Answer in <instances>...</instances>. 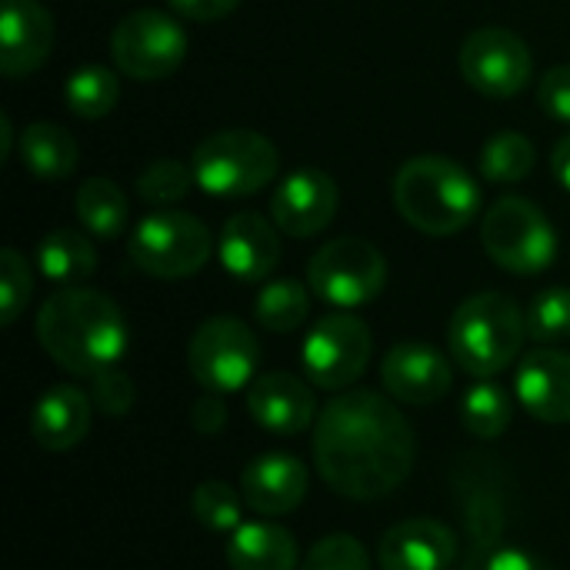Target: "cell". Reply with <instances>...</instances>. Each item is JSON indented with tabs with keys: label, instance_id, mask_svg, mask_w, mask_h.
Returning <instances> with one entry per match:
<instances>
[{
	"label": "cell",
	"instance_id": "1",
	"mask_svg": "<svg viewBox=\"0 0 570 570\" xmlns=\"http://www.w3.org/2000/svg\"><path fill=\"white\" fill-rule=\"evenodd\" d=\"M417 458V438L394 401L374 391H344L314 428V464L347 501H377L397 491Z\"/></svg>",
	"mask_w": 570,
	"mask_h": 570
},
{
	"label": "cell",
	"instance_id": "2",
	"mask_svg": "<svg viewBox=\"0 0 570 570\" xmlns=\"http://www.w3.org/2000/svg\"><path fill=\"white\" fill-rule=\"evenodd\" d=\"M37 341L67 374L97 377L124 361L130 327L124 311L107 294L77 284L43 301L37 314Z\"/></svg>",
	"mask_w": 570,
	"mask_h": 570
},
{
	"label": "cell",
	"instance_id": "3",
	"mask_svg": "<svg viewBox=\"0 0 570 570\" xmlns=\"http://www.w3.org/2000/svg\"><path fill=\"white\" fill-rule=\"evenodd\" d=\"M397 214L431 237H448L464 230L481 214L478 180L451 157H414L394 177Z\"/></svg>",
	"mask_w": 570,
	"mask_h": 570
},
{
	"label": "cell",
	"instance_id": "4",
	"mask_svg": "<svg viewBox=\"0 0 570 570\" xmlns=\"http://www.w3.org/2000/svg\"><path fill=\"white\" fill-rule=\"evenodd\" d=\"M528 337V317L521 307L498 291L468 297L448 327L451 357L471 377H494L518 361Z\"/></svg>",
	"mask_w": 570,
	"mask_h": 570
},
{
	"label": "cell",
	"instance_id": "5",
	"mask_svg": "<svg viewBox=\"0 0 570 570\" xmlns=\"http://www.w3.org/2000/svg\"><path fill=\"white\" fill-rule=\"evenodd\" d=\"M194 180L210 197H250L261 194L281 167L277 147L247 127L217 130L204 137L190 157Z\"/></svg>",
	"mask_w": 570,
	"mask_h": 570
},
{
	"label": "cell",
	"instance_id": "6",
	"mask_svg": "<svg viewBox=\"0 0 570 570\" xmlns=\"http://www.w3.org/2000/svg\"><path fill=\"white\" fill-rule=\"evenodd\" d=\"M488 257L511 274H541L558 257V230L544 210L524 197H501L481 224Z\"/></svg>",
	"mask_w": 570,
	"mask_h": 570
},
{
	"label": "cell",
	"instance_id": "7",
	"mask_svg": "<svg viewBox=\"0 0 570 570\" xmlns=\"http://www.w3.org/2000/svg\"><path fill=\"white\" fill-rule=\"evenodd\" d=\"M127 254L137 271L160 281H180L197 274L210 261L214 240L197 217L184 210H157L134 227Z\"/></svg>",
	"mask_w": 570,
	"mask_h": 570
},
{
	"label": "cell",
	"instance_id": "8",
	"mask_svg": "<svg viewBox=\"0 0 570 570\" xmlns=\"http://www.w3.org/2000/svg\"><path fill=\"white\" fill-rule=\"evenodd\" d=\"M307 284L324 304L354 311L381 297L387 284V261L361 237H337L311 257Z\"/></svg>",
	"mask_w": 570,
	"mask_h": 570
},
{
	"label": "cell",
	"instance_id": "9",
	"mask_svg": "<svg viewBox=\"0 0 570 570\" xmlns=\"http://www.w3.org/2000/svg\"><path fill=\"white\" fill-rule=\"evenodd\" d=\"M261 344L254 331L237 317L204 321L187 344V367L204 391L234 394L254 384Z\"/></svg>",
	"mask_w": 570,
	"mask_h": 570
},
{
	"label": "cell",
	"instance_id": "10",
	"mask_svg": "<svg viewBox=\"0 0 570 570\" xmlns=\"http://www.w3.org/2000/svg\"><path fill=\"white\" fill-rule=\"evenodd\" d=\"M374 337L367 324L354 314H327L321 317L301 347L304 374L321 391H347L371 361Z\"/></svg>",
	"mask_w": 570,
	"mask_h": 570
},
{
	"label": "cell",
	"instance_id": "11",
	"mask_svg": "<svg viewBox=\"0 0 570 570\" xmlns=\"http://www.w3.org/2000/svg\"><path fill=\"white\" fill-rule=\"evenodd\" d=\"M184 27L160 10H134L110 33L114 63L134 80H164L187 57Z\"/></svg>",
	"mask_w": 570,
	"mask_h": 570
},
{
	"label": "cell",
	"instance_id": "12",
	"mask_svg": "<svg viewBox=\"0 0 570 570\" xmlns=\"http://www.w3.org/2000/svg\"><path fill=\"white\" fill-rule=\"evenodd\" d=\"M531 47L508 27H481L461 47V73L484 97H514L531 83Z\"/></svg>",
	"mask_w": 570,
	"mask_h": 570
},
{
	"label": "cell",
	"instance_id": "13",
	"mask_svg": "<svg viewBox=\"0 0 570 570\" xmlns=\"http://www.w3.org/2000/svg\"><path fill=\"white\" fill-rule=\"evenodd\" d=\"M341 204V190L331 174L304 167L281 180V187L271 194V220L287 237H314L321 234Z\"/></svg>",
	"mask_w": 570,
	"mask_h": 570
},
{
	"label": "cell",
	"instance_id": "14",
	"mask_svg": "<svg viewBox=\"0 0 570 570\" xmlns=\"http://www.w3.org/2000/svg\"><path fill=\"white\" fill-rule=\"evenodd\" d=\"M381 384L394 401L411 407H428L451 394L454 374H451V361L438 347L407 341L391 347L387 357L381 361Z\"/></svg>",
	"mask_w": 570,
	"mask_h": 570
},
{
	"label": "cell",
	"instance_id": "15",
	"mask_svg": "<svg viewBox=\"0 0 570 570\" xmlns=\"http://www.w3.org/2000/svg\"><path fill=\"white\" fill-rule=\"evenodd\" d=\"M217 257H220V267L237 281H247V284L267 281L281 261L277 224L257 210L234 214L217 237Z\"/></svg>",
	"mask_w": 570,
	"mask_h": 570
},
{
	"label": "cell",
	"instance_id": "16",
	"mask_svg": "<svg viewBox=\"0 0 570 570\" xmlns=\"http://www.w3.org/2000/svg\"><path fill=\"white\" fill-rule=\"evenodd\" d=\"M247 411L254 424H261L264 431L291 438V434H304L314 424L317 401L311 384H304L301 377L287 371H271L247 387Z\"/></svg>",
	"mask_w": 570,
	"mask_h": 570
},
{
	"label": "cell",
	"instance_id": "17",
	"mask_svg": "<svg viewBox=\"0 0 570 570\" xmlns=\"http://www.w3.org/2000/svg\"><path fill=\"white\" fill-rule=\"evenodd\" d=\"M311 474L291 454H261L240 474V498L261 518H284L301 508Z\"/></svg>",
	"mask_w": 570,
	"mask_h": 570
},
{
	"label": "cell",
	"instance_id": "18",
	"mask_svg": "<svg viewBox=\"0 0 570 570\" xmlns=\"http://www.w3.org/2000/svg\"><path fill=\"white\" fill-rule=\"evenodd\" d=\"M458 558V538L444 521L411 518L391 528L377 544L381 570H448Z\"/></svg>",
	"mask_w": 570,
	"mask_h": 570
},
{
	"label": "cell",
	"instance_id": "19",
	"mask_svg": "<svg viewBox=\"0 0 570 570\" xmlns=\"http://www.w3.org/2000/svg\"><path fill=\"white\" fill-rule=\"evenodd\" d=\"M521 407L544 424H570V354L541 347L531 351L514 377Z\"/></svg>",
	"mask_w": 570,
	"mask_h": 570
},
{
	"label": "cell",
	"instance_id": "20",
	"mask_svg": "<svg viewBox=\"0 0 570 570\" xmlns=\"http://www.w3.org/2000/svg\"><path fill=\"white\" fill-rule=\"evenodd\" d=\"M53 17L37 0H3L0 70L7 77L33 73L53 50Z\"/></svg>",
	"mask_w": 570,
	"mask_h": 570
},
{
	"label": "cell",
	"instance_id": "21",
	"mask_svg": "<svg viewBox=\"0 0 570 570\" xmlns=\"http://www.w3.org/2000/svg\"><path fill=\"white\" fill-rule=\"evenodd\" d=\"M90 417H94V401L73 387V384H53L30 414V434L37 441V448L63 454L73 451L87 431H90Z\"/></svg>",
	"mask_w": 570,
	"mask_h": 570
},
{
	"label": "cell",
	"instance_id": "22",
	"mask_svg": "<svg viewBox=\"0 0 570 570\" xmlns=\"http://www.w3.org/2000/svg\"><path fill=\"white\" fill-rule=\"evenodd\" d=\"M230 570H297V541L271 521H247L230 534Z\"/></svg>",
	"mask_w": 570,
	"mask_h": 570
},
{
	"label": "cell",
	"instance_id": "23",
	"mask_svg": "<svg viewBox=\"0 0 570 570\" xmlns=\"http://www.w3.org/2000/svg\"><path fill=\"white\" fill-rule=\"evenodd\" d=\"M23 167L40 180H63L77 167V140L57 124H30L17 137Z\"/></svg>",
	"mask_w": 570,
	"mask_h": 570
},
{
	"label": "cell",
	"instance_id": "24",
	"mask_svg": "<svg viewBox=\"0 0 570 570\" xmlns=\"http://www.w3.org/2000/svg\"><path fill=\"white\" fill-rule=\"evenodd\" d=\"M37 267L47 281L77 287L97 271V250L80 230H53L37 244Z\"/></svg>",
	"mask_w": 570,
	"mask_h": 570
},
{
	"label": "cell",
	"instance_id": "25",
	"mask_svg": "<svg viewBox=\"0 0 570 570\" xmlns=\"http://www.w3.org/2000/svg\"><path fill=\"white\" fill-rule=\"evenodd\" d=\"M73 210H77L80 224L87 227V234H94L97 240L120 237L130 220L127 194L114 180H104V177H90L80 184V190L73 197Z\"/></svg>",
	"mask_w": 570,
	"mask_h": 570
},
{
	"label": "cell",
	"instance_id": "26",
	"mask_svg": "<svg viewBox=\"0 0 570 570\" xmlns=\"http://www.w3.org/2000/svg\"><path fill=\"white\" fill-rule=\"evenodd\" d=\"M511 417H514L511 394L501 384H494L491 377L478 381L461 397V424H464L468 434H474L481 441L501 438L511 428Z\"/></svg>",
	"mask_w": 570,
	"mask_h": 570
},
{
	"label": "cell",
	"instance_id": "27",
	"mask_svg": "<svg viewBox=\"0 0 570 570\" xmlns=\"http://www.w3.org/2000/svg\"><path fill=\"white\" fill-rule=\"evenodd\" d=\"M538 150L534 144L518 130H498L484 140L478 167L491 184H518L534 170Z\"/></svg>",
	"mask_w": 570,
	"mask_h": 570
},
{
	"label": "cell",
	"instance_id": "28",
	"mask_svg": "<svg viewBox=\"0 0 570 570\" xmlns=\"http://www.w3.org/2000/svg\"><path fill=\"white\" fill-rule=\"evenodd\" d=\"M117 97H120V83L117 77L107 70V67H80L67 77L63 83V100L67 107L83 117V120H100L107 117L114 107H117Z\"/></svg>",
	"mask_w": 570,
	"mask_h": 570
},
{
	"label": "cell",
	"instance_id": "29",
	"mask_svg": "<svg viewBox=\"0 0 570 570\" xmlns=\"http://www.w3.org/2000/svg\"><path fill=\"white\" fill-rule=\"evenodd\" d=\"M261 327L274 334H294L311 314V294L301 281H271L254 304Z\"/></svg>",
	"mask_w": 570,
	"mask_h": 570
},
{
	"label": "cell",
	"instance_id": "30",
	"mask_svg": "<svg viewBox=\"0 0 570 570\" xmlns=\"http://www.w3.org/2000/svg\"><path fill=\"white\" fill-rule=\"evenodd\" d=\"M240 508H244L240 491H234L224 481H204V484H197V491L190 498V511H194L197 524L214 534H234L240 528Z\"/></svg>",
	"mask_w": 570,
	"mask_h": 570
},
{
	"label": "cell",
	"instance_id": "31",
	"mask_svg": "<svg viewBox=\"0 0 570 570\" xmlns=\"http://www.w3.org/2000/svg\"><path fill=\"white\" fill-rule=\"evenodd\" d=\"M194 180V167L190 164H180L174 157H160L154 164H147L137 177V194L140 200L154 204V207H164V204H177L187 197Z\"/></svg>",
	"mask_w": 570,
	"mask_h": 570
},
{
	"label": "cell",
	"instance_id": "32",
	"mask_svg": "<svg viewBox=\"0 0 570 570\" xmlns=\"http://www.w3.org/2000/svg\"><path fill=\"white\" fill-rule=\"evenodd\" d=\"M528 337L538 344H558L570 337V287H548L528 307Z\"/></svg>",
	"mask_w": 570,
	"mask_h": 570
},
{
	"label": "cell",
	"instance_id": "33",
	"mask_svg": "<svg viewBox=\"0 0 570 570\" xmlns=\"http://www.w3.org/2000/svg\"><path fill=\"white\" fill-rule=\"evenodd\" d=\"M33 281H30V267L23 261V254L17 250H0V324H13L27 301H30Z\"/></svg>",
	"mask_w": 570,
	"mask_h": 570
},
{
	"label": "cell",
	"instance_id": "34",
	"mask_svg": "<svg viewBox=\"0 0 570 570\" xmlns=\"http://www.w3.org/2000/svg\"><path fill=\"white\" fill-rule=\"evenodd\" d=\"M301 570H371L364 544L351 534H331L311 548Z\"/></svg>",
	"mask_w": 570,
	"mask_h": 570
},
{
	"label": "cell",
	"instance_id": "35",
	"mask_svg": "<svg viewBox=\"0 0 570 570\" xmlns=\"http://www.w3.org/2000/svg\"><path fill=\"white\" fill-rule=\"evenodd\" d=\"M90 401L100 414L107 417H124L130 414L134 401H137V391H134V381L124 374V371H104L97 377H90Z\"/></svg>",
	"mask_w": 570,
	"mask_h": 570
},
{
	"label": "cell",
	"instance_id": "36",
	"mask_svg": "<svg viewBox=\"0 0 570 570\" xmlns=\"http://www.w3.org/2000/svg\"><path fill=\"white\" fill-rule=\"evenodd\" d=\"M464 570H554L544 558L518 548V544H501V541H488L478 544L468 568Z\"/></svg>",
	"mask_w": 570,
	"mask_h": 570
},
{
	"label": "cell",
	"instance_id": "37",
	"mask_svg": "<svg viewBox=\"0 0 570 570\" xmlns=\"http://www.w3.org/2000/svg\"><path fill=\"white\" fill-rule=\"evenodd\" d=\"M538 104L548 117L570 124V63H561L544 73L538 87Z\"/></svg>",
	"mask_w": 570,
	"mask_h": 570
},
{
	"label": "cell",
	"instance_id": "38",
	"mask_svg": "<svg viewBox=\"0 0 570 570\" xmlns=\"http://www.w3.org/2000/svg\"><path fill=\"white\" fill-rule=\"evenodd\" d=\"M190 424L197 434H217L227 424V407H224L220 394L204 391V397H197L190 407Z\"/></svg>",
	"mask_w": 570,
	"mask_h": 570
},
{
	"label": "cell",
	"instance_id": "39",
	"mask_svg": "<svg viewBox=\"0 0 570 570\" xmlns=\"http://www.w3.org/2000/svg\"><path fill=\"white\" fill-rule=\"evenodd\" d=\"M240 0H167V7L187 20H217L227 17Z\"/></svg>",
	"mask_w": 570,
	"mask_h": 570
},
{
	"label": "cell",
	"instance_id": "40",
	"mask_svg": "<svg viewBox=\"0 0 570 570\" xmlns=\"http://www.w3.org/2000/svg\"><path fill=\"white\" fill-rule=\"evenodd\" d=\"M551 167H554V177L570 190V134L558 140V147L551 154Z\"/></svg>",
	"mask_w": 570,
	"mask_h": 570
},
{
	"label": "cell",
	"instance_id": "41",
	"mask_svg": "<svg viewBox=\"0 0 570 570\" xmlns=\"http://www.w3.org/2000/svg\"><path fill=\"white\" fill-rule=\"evenodd\" d=\"M10 137H13V130H10V117H7V114H0V160L10 154Z\"/></svg>",
	"mask_w": 570,
	"mask_h": 570
}]
</instances>
